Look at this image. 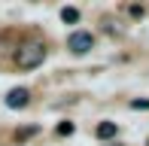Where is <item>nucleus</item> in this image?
<instances>
[{"mask_svg": "<svg viewBox=\"0 0 149 146\" xmlns=\"http://www.w3.org/2000/svg\"><path fill=\"white\" fill-rule=\"evenodd\" d=\"M43 61H46L43 43H24L22 49L15 52V64H18L22 70H33V67H40Z\"/></svg>", "mask_w": 149, "mask_h": 146, "instance_id": "f257e3e1", "label": "nucleus"}, {"mask_svg": "<svg viewBox=\"0 0 149 146\" xmlns=\"http://www.w3.org/2000/svg\"><path fill=\"white\" fill-rule=\"evenodd\" d=\"M91 46H94V37L88 31H73V34L67 37V49H70L73 55H85Z\"/></svg>", "mask_w": 149, "mask_h": 146, "instance_id": "f03ea898", "label": "nucleus"}, {"mask_svg": "<svg viewBox=\"0 0 149 146\" xmlns=\"http://www.w3.org/2000/svg\"><path fill=\"white\" fill-rule=\"evenodd\" d=\"M28 101H31V91H28V88H12L9 95H6V107H9V110L28 107Z\"/></svg>", "mask_w": 149, "mask_h": 146, "instance_id": "7ed1b4c3", "label": "nucleus"}, {"mask_svg": "<svg viewBox=\"0 0 149 146\" xmlns=\"http://www.w3.org/2000/svg\"><path fill=\"white\" fill-rule=\"evenodd\" d=\"M116 131H119L116 122H100L94 134H97V140H110V137H116Z\"/></svg>", "mask_w": 149, "mask_h": 146, "instance_id": "20e7f679", "label": "nucleus"}, {"mask_svg": "<svg viewBox=\"0 0 149 146\" xmlns=\"http://www.w3.org/2000/svg\"><path fill=\"white\" fill-rule=\"evenodd\" d=\"M61 18H64L67 24H76V22H79V9H73V6H64V9H61Z\"/></svg>", "mask_w": 149, "mask_h": 146, "instance_id": "39448f33", "label": "nucleus"}, {"mask_svg": "<svg viewBox=\"0 0 149 146\" xmlns=\"http://www.w3.org/2000/svg\"><path fill=\"white\" fill-rule=\"evenodd\" d=\"M58 134H73V122H61L58 125Z\"/></svg>", "mask_w": 149, "mask_h": 146, "instance_id": "423d86ee", "label": "nucleus"}, {"mask_svg": "<svg viewBox=\"0 0 149 146\" xmlns=\"http://www.w3.org/2000/svg\"><path fill=\"white\" fill-rule=\"evenodd\" d=\"M31 134H37V128H24V131H18V134H15V137H18V140H28V137H31Z\"/></svg>", "mask_w": 149, "mask_h": 146, "instance_id": "0eeeda50", "label": "nucleus"}, {"mask_svg": "<svg viewBox=\"0 0 149 146\" xmlns=\"http://www.w3.org/2000/svg\"><path fill=\"white\" fill-rule=\"evenodd\" d=\"M134 110H149V101H131Z\"/></svg>", "mask_w": 149, "mask_h": 146, "instance_id": "6e6552de", "label": "nucleus"}, {"mask_svg": "<svg viewBox=\"0 0 149 146\" xmlns=\"http://www.w3.org/2000/svg\"><path fill=\"white\" fill-rule=\"evenodd\" d=\"M110 146H116V143H110Z\"/></svg>", "mask_w": 149, "mask_h": 146, "instance_id": "1a4fd4ad", "label": "nucleus"}]
</instances>
